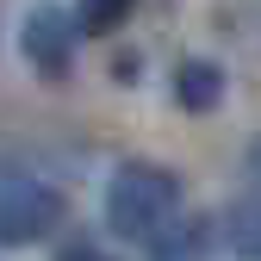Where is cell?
Returning a JSON list of instances; mask_svg holds the SVG:
<instances>
[{"label": "cell", "mask_w": 261, "mask_h": 261, "mask_svg": "<svg viewBox=\"0 0 261 261\" xmlns=\"http://www.w3.org/2000/svg\"><path fill=\"white\" fill-rule=\"evenodd\" d=\"M187 212V180L168 162H124L106 180V230L130 249H155Z\"/></svg>", "instance_id": "cell-1"}, {"label": "cell", "mask_w": 261, "mask_h": 261, "mask_svg": "<svg viewBox=\"0 0 261 261\" xmlns=\"http://www.w3.org/2000/svg\"><path fill=\"white\" fill-rule=\"evenodd\" d=\"M69 224V199L62 187L44 180L38 168H19V162H0V243L7 249H31L56 237Z\"/></svg>", "instance_id": "cell-2"}, {"label": "cell", "mask_w": 261, "mask_h": 261, "mask_svg": "<svg viewBox=\"0 0 261 261\" xmlns=\"http://www.w3.org/2000/svg\"><path fill=\"white\" fill-rule=\"evenodd\" d=\"M75 44H81V19H75V7L38 0V7L19 19V56H25L44 81H69V75H75Z\"/></svg>", "instance_id": "cell-3"}, {"label": "cell", "mask_w": 261, "mask_h": 261, "mask_svg": "<svg viewBox=\"0 0 261 261\" xmlns=\"http://www.w3.org/2000/svg\"><path fill=\"white\" fill-rule=\"evenodd\" d=\"M174 106L180 112H212L224 106V69L205 56H187L180 69H174Z\"/></svg>", "instance_id": "cell-4"}, {"label": "cell", "mask_w": 261, "mask_h": 261, "mask_svg": "<svg viewBox=\"0 0 261 261\" xmlns=\"http://www.w3.org/2000/svg\"><path fill=\"white\" fill-rule=\"evenodd\" d=\"M224 243L249 261H261V193H249V199H237L224 212Z\"/></svg>", "instance_id": "cell-5"}, {"label": "cell", "mask_w": 261, "mask_h": 261, "mask_svg": "<svg viewBox=\"0 0 261 261\" xmlns=\"http://www.w3.org/2000/svg\"><path fill=\"white\" fill-rule=\"evenodd\" d=\"M137 13V0H75V19H81V38H112V31Z\"/></svg>", "instance_id": "cell-6"}, {"label": "cell", "mask_w": 261, "mask_h": 261, "mask_svg": "<svg viewBox=\"0 0 261 261\" xmlns=\"http://www.w3.org/2000/svg\"><path fill=\"white\" fill-rule=\"evenodd\" d=\"M199 249H212V218H193V212H180V224L168 237H162L149 255H199Z\"/></svg>", "instance_id": "cell-7"}, {"label": "cell", "mask_w": 261, "mask_h": 261, "mask_svg": "<svg viewBox=\"0 0 261 261\" xmlns=\"http://www.w3.org/2000/svg\"><path fill=\"white\" fill-rule=\"evenodd\" d=\"M249 174H255V180H261V137H255V143H249Z\"/></svg>", "instance_id": "cell-8"}]
</instances>
